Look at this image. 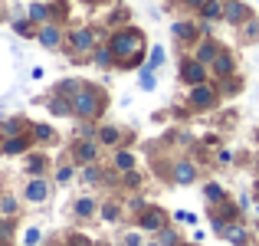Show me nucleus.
Masks as SVG:
<instances>
[{"label": "nucleus", "mask_w": 259, "mask_h": 246, "mask_svg": "<svg viewBox=\"0 0 259 246\" xmlns=\"http://www.w3.org/2000/svg\"><path fill=\"white\" fill-rule=\"evenodd\" d=\"M138 33H118L115 36V43H112V50H115V56H121V59H128V56H135V50H138Z\"/></svg>", "instance_id": "1"}, {"label": "nucleus", "mask_w": 259, "mask_h": 246, "mask_svg": "<svg viewBox=\"0 0 259 246\" xmlns=\"http://www.w3.org/2000/svg\"><path fill=\"white\" fill-rule=\"evenodd\" d=\"M72 105H76L79 115H95V108H99V95H95V92H76Z\"/></svg>", "instance_id": "2"}, {"label": "nucleus", "mask_w": 259, "mask_h": 246, "mask_svg": "<svg viewBox=\"0 0 259 246\" xmlns=\"http://www.w3.org/2000/svg\"><path fill=\"white\" fill-rule=\"evenodd\" d=\"M184 79L194 82V86H197V82H203V63H200V59H197V63H187V66H184Z\"/></svg>", "instance_id": "3"}, {"label": "nucleus", "mask_w": 259, "mask_h": 246, "mask_svg": "<svg viewBox=\"0 0 259 246\" xmlns=\"http://www.w3.org/2000/svg\"><path fill=\"white\" fill-rule=\"evenodd\" d=\"M72 46H76V50H89V46H92V33H89V30H76V33H72Z\"/></svg>", "instance_id": "4"}, {"label": "nucleus", "mask_w": 259, "mask_h": 246, "mask_svg": "<svg viewBox=\"0 0 259 246\" xmlns=\"http://www.w3.org/2000/svg\"><path fill=\"white\" fill-rule=\"evenodd\" d=\"M26 197H30V200H43V197H46V184L43 181H33L30 187H26Z\"/></svg>", "instance_id": "5"}, {"label": "nucleus", "mask_w": 259, "mask_h": 246, "mask_svg": "<svg viewBox=\"0 0 259 246\" xmlns=\"http://www.w3.org/2000/svg\"><path fill=\"white\" fill-rule=\"evenodd\" d=\"M92 158H95V148L89 145V141H82V145H76V161H82V164H85V161H92Z\"/></svg>", "instance_id": "6"}, {"label": "nucleus", "mask_w": 259, "mask_h": 246, "mask_svg": "<svg viewBox=\"0 0 259 246\" xmlns=\"http://www.w3.org/2000/svg\"><path fill=\"white\" fill-rule=\"evenodd\" d=\"M39 43H43V46H56V43H59V30H53V26H46V30L39 33Z\"/></svg>", "instance_id": "7"}, {"label": "nucleus", "mask_w": 259, "mask_h": 246, "mask_svg": "<svg viewBox=\"0 0 259 246\" xmlns=\"http://www.w3.org/2000/svg\"><path fill=\"white\" fill-rule=\"evenodd\" d=\"M177 181H181V184L194 181V164H177Z\"/></svg>", "instance_id": "8"}, {"label": "nucleus", "mask_w": 259, "mask_h": 246, "mask_svg": "<svg viewBox=\"0 0 259 246\" xmlns=\"http://www.w3.org/2000/svg\"><path fill=\"white\" fill-rule=\"evenodd\" d=\"M200 10H203V17H220V13H223V7L217 4V0H203V4H200Z\"/></svg>", "instance_id": "9"}, {"label": "nucleus", "mask_w": 259, "mask_h": 246, "mask_svg": "<svg viewBox=\"0 0 259 246\" xmlns=\"http://www.w3.org/2000/svg\"><path fill=\"white\" fill-rule=\"evenodd\" d=\"M194 102L197 105H210V102H213V92H210V89H194Z\"/></svg>", "instance_id": "10"}, {"label": "nucleus", "mask_w": 259, "mask_h": 246, "mask_svg": "<svg viewBox=\"0 0 259 246\" xmlns=\"http://www.w3.org/2000/svg\"><path fill=\"white\" fill-rule=\"evenodd\" d=\"M223 13H227V20H230V23H236V20H243V17H246V10H243L240 4H230Z\"/></svg>", "instance_id": "11"}, {"label": "nucleus", "mask_w": 259, "mask_h": 246, "mask_svg": "<svg viewBox=\"0 0 259 246\" xmlns=\"http://www.w3.org/2000/svg\"><path fill=\"white\" fill-rule=\"evenodd\" d=\"M197 59H200V63H207V59H217V46H213V43H203V46H200V56H197Z\"/></svg>", "instance_id": "12"}, {"label": "nucleus", "mask_w": 259, "mask_h": 246, "mask_svg": "<svg viewBox=\"0 0 259 246\" xmlns=\"http://www.w3.org/2000/svg\"><path fill=\"white\" fill-rule=\"evenodd\" d=\"M230 69H233V63H230V56H217V72H220V76H227Z\"/></svg>", "instance_id": "13"}, {"label": "nucleus", "mask_w": 259, "mask_h": 246, "mask_svg": "<svg viewBox=\"0 0 259 246\" xmlns=\"http://www.w3.org/2000/svg\"><path fill=\"white\" fill-rule=\"evenodd\" d=\"M102 141H105V145L118 141V132H115V128H102Z\"/></svg>", "instance_id": "14"}, {"label": "nucleus", "mask_w": 259, "mask_h": 246, "mask_svg": "<svg viewBox=\"0 0 259 246\" xmlns=\"http://www.w3.org/2000/svg\"><path fill=\"white\" fill-rule=\"evenodd\" d=\"M164 63V50H154L151 53V63H148V69H154V66H161Z\"/></svg>", "instance_id": "15"}, {"label": "nucleus", "mask_w": 259, "mask_h": 246, "mask_svg": "<svg viewBox=\"0 0 259 246\" xmlns=\"http://www.w3.org/2000/svg\"><path fill=\"white\" fill-rule=\"evenodd\" d=\"M23 145H26V141H23V138H17V141H10V145H7V154H17V151H23Z\"/></svg>", "instance_id": "16"}, {"label": "nucleus", "mask_w": 259, "mask_h": 246, "mask_svg": "<svg viewBox=\"0 0 259 246\" xmlns=\"http://www.w3.org/2000/svg\"><path fill=\"white\" fill-rule=\"evenodd\" d=\"M145 227H161V214H148L145 217Z\"/></svg>", "instance_id": "17"}, {"label": "nucleus", "mask_w": 259, "mask_h": 246, "mask_svg": "<svg viewBox=\"0 0 259 246\" xmlns=\"http://www.w3.org/2000/svg\"><path fill=\"white\" fill-rule=\"evenodd\" d=\"M76 210H79L82 217H85V214H92V200H79V203H76Z\"/></svg>", "instance_id": "18"}, {"label": "nucleus", "mask_w": 259, "mask_h": 246, "mask_svg": "<svg viewBox=\"0 0 259 246\" xmlns=\"http://www.w3.org/2000/svg\"><path fill=\"white\" fill-rule=\"evenodd\" d=\"M118 168H132V154H128V151L118 154Z\"/></svg>", "instance_id": "19"}, {"label": "nucleus", "mask_w": 259, "mask_h": 246, "mask_svg": "<svg viewBox=\"0 0 259 246\" xmlns=\"http://www.w3.org/2000/svg\"><path fill=\"white\" fill-rule=\"evenodd\" d=\"M220 194H223V190L217 187V184H210V187H207V197H213V200H220Z\"/></svg>", "instance_id": "20"}, {"label": "nucleus", "mask_w": 259, "mask_h": 246, "mask_svg": "<svg viewBox=\"0 0 259 246\" xmlns=\"http://www.w3.org/2000/svg\"><path fill=\"white\" fill-rule=\"evenodd\" d=\"M0 207H4V214H13V210H17V203H13V200H10V197H7V200H4V203H0Z\"/></svg>", "instance_id": "21"}, {"label": "nucleus", "mask_w": 259, "mask_h": 246, "mask_svg": "<svg viewBox=\"0 0 259 246\" xmlns=\"http://www.w3.org/2000/svg\"><path fill=\"white\" fill-rule=\"evenodd\" d=\"M108 59H112L108 53H95V63H99V66H108Z\"/></svg>", "instance_id": "22"}, {"label": "nucleus", "mask_w": 259, "mask_h": 246, "mask_svg": "<svg viewBox=\"0 0 259 246\" xmlns=\"http://www.w3.org/2000/svg\"><path fill=\"white\" fill-rule=\"evenodd\" d=\"M227 236H230V240H236V243H240V240H243V230H236V227H230V233H227Z\"/></svg>", "instance_id": "23"}, {"label": "nucleus", "mask_w": 259, "mask_h": 246, "mask_svg": "<svg viewBox=\"0 0 259 246\" xmlns=\"http://www.w3.org/2000/svg\"><path fill=\"white\" fill-rule=\"evenodd\" d=\"M50 135H53V132H50V128H46V125H39V128H36V138H43V141H46V138H50Z\"/></svg>", "instance_id": "24"}, {"label": "nucleus", "mask_w": 259, "mask_h": 246, "mask_svg": "<svg viewBox=\"0 0 259 246\" xmlns=\"http://www.w3.org/2000/svg\"><path fill=\"white\" fill-rule=\"evenodd\" d=\"M187 4H194V7H200V4H203V0H187Z\"/></svg>", "instance_id": "25"}]
</instances>
